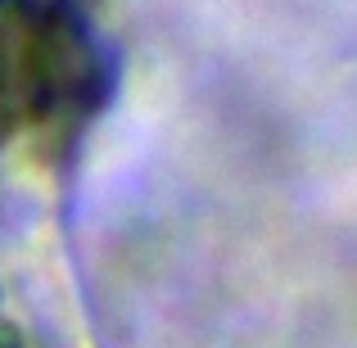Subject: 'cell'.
Here are the masks:
<instances>
[{"instance_id":"6da1fadb","label":"cell","mask_w":357,"mask_h":348,"mask_svg":"<svg viewBox=\"0 0 357 348\" xmlns=\"http://www.w3.org/2000/svg\"><path fill=\"white\" fill-rule=\"evenodd\" d=\"M105 91V54L77 0H0V136L23 118L96 109Z\"/></svg>"}]
</instances>
